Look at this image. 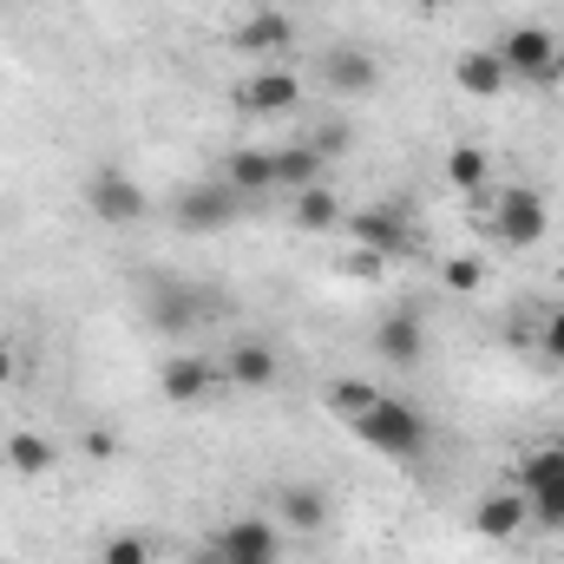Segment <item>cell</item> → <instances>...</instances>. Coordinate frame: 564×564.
I'll use <instances>...</instances> for the list:
<instances>
[{"label": "cell", "instance_id": "ffe728a7", "mask_svg": "<svg viewBox=\"0 0 564 564\" xmlns=\"http://www.w3.org/2000/svg\"><path fill=\"white\" fill-rule=\"evenodd\" d=\"M270 164H276V191H308V184H322V171H328V158H322L315 144H276Z\"/></svg>", "mask_w": 564, "mask_h": 564}, {"label": "cell", "instance_id": "9c48e42d", "mask_svg": "<svg viewBox=\"0 0 564 564\" xmlns=\"http://www.w3.org/2000/svg\"><path fill=\"white\" fill-rule=\"evenodd\" d=\"M348 237H355V250H375V257H408V243H414V230H408V217L401 210H388V204H368V210H355L348 224H341Z\"/></svg>", "mask_w": 564, "mask_h": 564}, {"label": "cell", "instance_id": "83f0119b", "mask_svg": "<svg viewBox=\"0 0 564 564\" xmlns=\"http://www.w3.org/2000/svg\"><path fill=\"white\" fill-rule=\"evenodd\" d=\"M539 341H545V355H552V361H564V308H552V315H545Z\"/></svg>", "mask_w": 564, "mask_h": 564}, {"label": "cell", "instance_id": "8fae6325", "mask_svg": "<svg viewBox=\"0 0 564 564\" xmlns=\"http://www.w3.org/2000/svg\"><path fill=\"white\" fill-rule=\"evenodd\" d=\"M230 388H243V394H263V388H276L282 361L270 341H257V335H243V341H230V355H224V368H217Z\"/></svg>", "mask_w": 564, "mask_h": 564}, {"label": "cell", "instance_id": "1f68e13d", "mask_svg": "<svg viewBox=\"0 0 564 564\" xmlns=\"http://www.w3.org/2000/svg\"><path fill=\"white\" fill-rule=\"evenodd\" d=\"M414 7H426V13H440V7H453V0H414Z\"/></svg>", "mask_w": 564, "mask_h": 564}, {"label": "cell", "instance_id": "4dcf8cb0", "mask_svg": "<svg viewBox=\"0 0 564 564\" xmlns=\"http://www.w3.org/2000/svg\"><path fill=\"white\" fill-rule=\"evenodd\" d=\"M13 375H20V361H13V348H7V341H0V388H7V381H13Z\"/></svg>", "mask_w": 564, "mask_h": 564}, {"label": "cell", "instance_id": "9a60e30c", "mask_svg": "<svg viewBox=\"0 0 564 564\" xmlns=\"http://www.w3.org/2000/svg\"><path fill=\"white\" fill-rule=\"evenodd\" d=\"M144 315L164 328V335H191L197 328V295H191V282H171V276H158L151 289H144Z\"/></svg>", "mask_w": 564, "mask_h": 564}, {"label": "cell", "instance_id": "52a82bcc", "mask_svg": "<svg viewBox=\"0 0 564 564\" xmlns=\"http://www.w3.org/2000/svg\"><path fill=\"white\" fill-rule=\"evenodd\" d=\"M210 564H282V532L270 519H230L210 539Z\"/></svg>", "mask_w": 564, "mask_h": 564}, {"label": "cell", "instance_id": "44dd1931", "mask_svg": "<svg viewBox=\"0 0 564 564\" xmlns=\"http://www.w3.org/2000/svg\"><path fill=\"white\" fill-rule=\"evenodd\" d=\"M486 177H492V151H479V144H453V151H446V184H453L459 197H479Z\"/></svg>", "mask_w": 564, "mask_h": 564}, {"label": "cell", "instance_id": "5b68a950", "mask_svg": "<svg viewBox=\"0 0 564 564\" xmlns=\"http://www.w3.org/2000/svg\"><path fill=\"white\" fill-rule=\"evenodd\" d=\"M545 230H552V204H545V191H532V184H506L499 204H492V237H499L506 250H532V243H545Z\"/></svg>", "mask_w": 564, "mask_h": 564}, {"label": "cell", "instance_id": "4fadbf2b", "mask_svg": "<svg viewBox=\"0 0 564 564\" xmlns=\"http://www.w3.org/2000/svg\"><path fill=\"white\" fill-rule=\"evenodd\" d=\"M525 525H532V506H525V492H519V486H512V492H486V499L473 506V532H479V539H492V545H512Z\"/></svg>", "mask_w": 564, "mask_h": 564}, {"label": "cell", "instance_id": "4316f807", "mask_svg": "<svg viewBox=\"0 0 564 564\" xmlns=\"http://www.w3.org/2000/svg\"><path fill=\"white\" fill-rule=\"evenodd\" d=\"M341 270H348V276H361V282H368V276H388V257H375V250H355Z\"/></svg>", "mask_w": 564, "mask_h": 564}, {"label": "cell", "instance_id": "7402d4cb", "mask_svg": "<svg viewBox=\"0 0 564 564\" xmlns=\"http://www.w3.org/2000/svg\"><path fill=\"white\" fill-rule=\"evenodd\" d=\"M375 401H381V388H375V381H361V375H341V381H328V388H322V408H328V414H341V421H361Z\"/></svg>", "mask_w": 564, "mask_h": 564}, {"label": "cell", "instance_id": "277c9868", "mask_svg": "<svg viewBox=\"0 0 564 564\" xmlns=\"http://www.w3.org/2000/svg\"><path fill=\"white\" fill-rule=\"evenodd\" d=\"M237 210H243V197H237L224 177H197V184H184L177 204H171V217H177L184 237H217V230L237 224Z\"/></svg>", "mask_w": 564, "mask_h": 564}, {"label": "cell", "instance_id": "5bb4252c", "mask_svg": "<svg viewBox=\"0 0 564 564\" xmlns=\"http://www.w3.org/2000/svg\"><path fill=\"white\" fill-rule=\"evenodd\" d=\"M217 381H224V375H217L210 361H197V355H171V361L158 368V394H164L171 408H197Z\"/></svg>", "mask_w": 564, "mask_h": 564}, {"label": "cell", "instance_id": "30bf717a", "mask_svg": "<svg viewBox=\"0 0 564 564\" xmlns=\"http://www.w3.org/2000/svg\"><path fill=\"white\" fill-rule=\"evenodd\" d=\"M230 46H237V53H250V59H263V66H276L282 53L295 46V20H289V13H276V7H257L250 20H237Z\"/></svg>", "mask_w": 564, "mask_h": 564}, {"label": "cell", "instance_id": "cb8c5ba5", "mask_svg": "<svg viewBox=\"0 0 564 564\" xmlns=\"http://www.w3.org/2000/svg\"><path fill=\"white\" fill-rule=\"evenodd\" d=\"M53 459H59V446H53L46 433H13V440H7V466H13L20 479H40V473H53Z\"/></svg>", "mask_w": 564, "mask_h": 564}, {"label": "cell", "instance_id": "e0dca14e", "mask_svg": "<svg viewBox=\"0 0 564 564\" xmlns=\"http://www.w3.org/2000/svg\"><path fill=\"white\" fill-rule=\"evenodd\" d=\"M237 197H263V191H276V164H270V151L263 144H237L230 158H224V171H217Z\"/></svg>", "mask_w": 564, "mask_h": 564}, {"label": "cell", "instance_id": "f1b7e54d", "mask_svg": "<svg viewBox=\"0 0 564 564\" xmlns=\"http://www.w3.org/2000/svg\"><path fill=\"white\" fill-rule=\"evenodd\" d=\"M315 151H322V158H341V151H348V126H328V132H315Z\"/></svg>", "mask_w": 564, "mask_h": 564}, {"label": "cell", "instance_id": "7a4b0ae2", "mask_svg": "<svg viewBox=\"0 0 564 564\" xmlns=\"http://www.w3.org/2000/svg\"><path fill=\"white\" fill-rule=\"evenodd\" d=\"M355 440H361V446H375V453H388V459H414V453L426 446V421L408 408V401L381 394V401L355 421Z\"/></svg>", "mask_w": 564, "mask_h": 564}, {"label": "cell", "instance_id": "ba28073f", "mask_svg": "<svg viewBox=\"0 0 564 564\" xmlns=\"http://www.w3.org/2000/svg\"><path fill=\"white\" fill-rule=\"evenodd\" d=\"M302 106V79L289 73V66H263V73H243V86H237V112H257V119H282V112H295Z\"/></svg>", "mask_w": 564, "mask_h": 564}, {"label": "cell", "instance_id": "f546056e", "mask_svg": "<svg viewBox=\"0 0 564 564\" xmlns=\"http://www.w3.org/2000/svg\"><path fill=\"white\" fill-rule=\"evenodd\" d=\"M86 453H93V459H112V453H119L112 426H93V433H86Z\"/></svg>", "mask_w": 564, "mask_h": 564}, {"label": "cell", "instance_id": "7c38bea8", "mask_svg": "<svg viewBox=\"0 0 564 564\" xmlns=\"http://www.w3.org/2000/svg\"><path fill=\"white\" fill-rule=\"evenodd\" d=\"M375 79H381V66H375L368 46H328V53H322V86H328V93L361 99V93H375Z\"/></svg>", "mask_w": 564, "mask_h": 564}, {"label": "cell", "instance_id": "484cf974", "mask_svg": "<svg viewBox=\"0 0 564 564\" xmlns=\"http://www.w3.org/2000/svg\"><path fill=\"white\" fill-rule=\"evenodd\" d=\"M99 564H151V545H144V539H112Z\"/></svg>", "mask_w": 564, "mask_h": 564}, {"label": "cell", "instance_id": "d6986e66", "mask_svg": "<svg viewBox=\"0 0 564 564\" xmlns=\"http://www.w3.org/2000/svg\"><path fill=\"white\" fill-rule=\"evenodd\" d=\"M348 224V210H341V197L328 191V184H308V191H295V230H308V237H328V230H341Z\"/></svg>", "mask_w": 564, "mask_h": 564}, {"label": "cell", "instance_id": "3957f363", "mask_svg": "<svg viewBox=\"0 0 564 564\" xmlns=\"http://www.w3.org/2000/svg\"><path fill=\"white\" fill-rule=\"evenodd\" d=\"M519 492H525L539 525H564V433L519 459Z\"/></svg>", "mask_w": 564, "mask_h": 564}, {"label": "cell", "instance_id": "8992f818", "mask_svg": "<svg viewBox=\"0 0 564 564\" xmlns=\"http://www.w3.org/2000/svg\"><path fill=\"white\" fill-rule=\"evenodd\" d=\"M86 210H93L99 224H112V230H132V224H144L151 197H144L139 177H126L119 164H99V171L86 177Z\"/></svg>", "mask_w": 564, "mask_h": 564}, {"label": "cell", "instance_id": "603a6c76", "mask_svg": "<svg viewBox=\"0 0 564 564\" xmlns=\"http://www.w3.org/2000/svg\"><path fill=\"white\" fill-rule=\"evenodd\" d=\"M276 512H282V525H289V532H315V525L328 519V499H322L315 486H282Z\"/></svg>", "mask_w": 564, "mask_h": 564}, {"label": "cell", "instance_id": "d6a6232c", "mask_svg": "<svg viewBox=\"0 0 564 564\" xmlns=\"http://www.w3.org/2000/svg\"><path fill=\"white\" fill-rule=\"evenodd\" d=\"M191 564H210V552H204V558H191Z\"/></svg>", "mask_w": 564, "mask_h": 564}, {"label": "cell", "instance_id": "6da1fadb", "mask_svg": "<svg viewBox=\"0 0 564 564\" xmlns=\"http://www.w3.org/2000/svg\"><path fill=\"white\" fill-rule=\"evenodd\" d=\"M499 66L506 79H525V86H558L564 79V46L552 26H512L499 40Z\"/></svg>", "mask_w": 564, "mask_h": 564}, {"label": "cell", "instance_id": "2e32d148", "mask_svg": "<svg viewBox=\"0 0 564 564\" xmlns=\"http://www.w3.org/2000/svg\"><path fill=\"white\" fill-rule=\"evenodd\" d=\"M375 348H381V361H388V368H421V355H426L421 315H414V308H394V315L375 328Z\"/></svg>", "mask_w": 564, "mask_h": 564}, {"label": "cell", "instance_id": "ac0fdd59", "mask_svg": "<svg viewBox=\"0 0 564 564\" xmlns=\"http://www.w3.org/2000/svg\"><path fill=\"white\" fill-rule=\"evenodd\" d=\"M453 86L466 93V99H499L512 79H506V66H499V53H486V46H473V53H459L453 59Z\"/></svg>", "mask_w": 564, "mask_h": 564}, {"label": "cell", "instance_id": "d4e9b609", "mask_svg": "<svg viewBox=\"0 0 564 564\" xmlns=\"http://www.w3.org/2000/svg\"><path fill=\"white\" fill-rule=\"evenodd\" d=\"M440 282H446L453 295H479V282H486V263H479V257H446V263H440Z\"/></svg>", "mask_w": 564, "mask_h": 564}]
</instances>
